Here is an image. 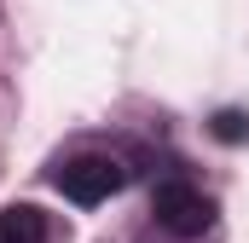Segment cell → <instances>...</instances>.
Returning a JSON list of instances; mask_svg holds the SVG:
<instances>
[{
    "mask_svg": "<svg viewBox=\"0 0 249 243\" xmlns=\"http://www.w3.org/2000/svg\"><path fill=\"white\" fill-rule=\"evenodd\" d=\"M151 214H157V226L168 232V238H203L209 226H214V203L186 180H162L157 185V197H151Z\"/></svg>",
    "mask_w": 249,
    "mask_h": 243,
    "instance_id": "obj_1",
    "label": "cell"
},
{
    "mask_svg": "<svg viewBox=\"0 0 249 243\" xmlns=\"http://www.w3.org/2000/svg\"><path fill=\"white\" fill-rule=\"evenodd\" d=\"M53 185H58L70 203L93 208V203H105V197H116V191H122V162H116V156L87 151V156H70V162H58V168H53Z\"/></svg>",
    "mask_w": 249,
    "mask_h": 243,
    "instance_id": "obj_2",
    "label": "cell"
},
{
    "mask_svg": "<svg viewBox=\"0 0 249 243\" xmlns=\"http://www.w3.org/2000/svg\"><path fill=\"white\" fill-rule=\"evenodd\" d=\"M0 243H47V214H41L35 203L0 208Z\"/></svg>",
    "mask_w": 249,
    "mask_h": 243,
    "instance_id": "obj_3",
    "label": "cell"
},
{
    "mask_svg": "<svg viewBox=\"0 0 249 243\" xmlns=\"http://www.w3.org/2000/svg\"><path fill=\"white\" fill-rule=\"evenodd\" d=\"M209 133H214L220 145H244V139H249V116H244V110H214Z\"/></svg>",
    "mask_w": 249,
    "mask_h": 243,
    "instance_id": "obj_4",
    "label": "cell"
}]
</instances>
